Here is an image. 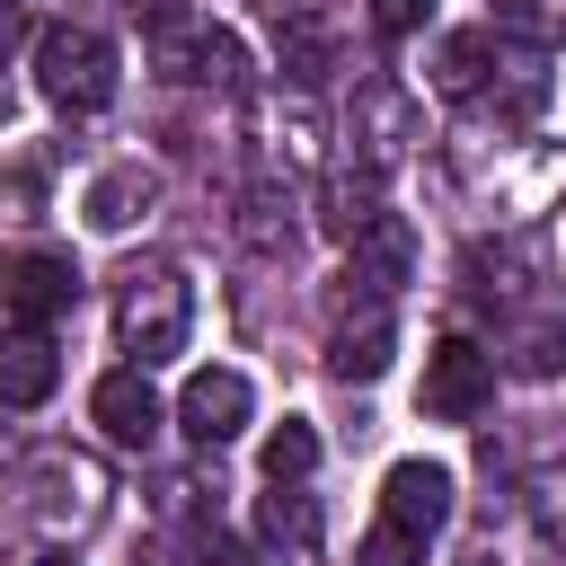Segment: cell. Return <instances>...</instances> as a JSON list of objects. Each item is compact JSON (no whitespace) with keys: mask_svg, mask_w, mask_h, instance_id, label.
<instances>
[{"mask_svg":"<svg viewBox=\"0 0 566 566\" xmlns=\"http://www.w3.org/2000/svg\"><path fill=\"white\" fill-rule=\"evenodd\" d=\"M495 35L548 53V44H566V0H495Z\"/></svg>","mask_w":566,"mask_h":566,"instance_id":"7402d4cb","label":"cell"},{"mask_svg":"<svg viewBox=\"0 0 566 566\" xmlns=\"http://www.w3.org/2000/svg\"><path fill=\"white\" fill-rule=\"evenodd\" d=\"M416 407H424L433 424H478V416L495 407V354H478L469 336H442V345L424 354V389H416Z\"/></svg>","mask_w":566,"mask_h":566,"instance_id":"3957f363","label":"cell"},{"mask_svg":"<svg viewBox=\"0 0 566 566\" xmlns=\"http://www.w3.org/2000/svg\"><path fill=\"white\" fill-rule=\"evenodd\" d=\"M380 522L424 548V539L451 522V469H442V460H398V469L380 478Z\"/></svg>","mask_w":566,"mask_h":566,"instance_id":"ba28073f","label":"cell"},{"mask_svg":"<svg viewBox=\"0 0 566 566\" xmlns=\"http://www.w3.org/2000/svg\"><path fill=\"white\" fill-rule=\"evenodd\" d=\"M248 416H256L248 371H195V380L177 389V424H186V442H195V451L239 442V433H248Z\"/></svg>","mask_w":566,"mask_h":566,"instance_id":"52a82bcc","label":"cell"},{"mask_svg":"<svg viewBox=\"0 0 566 566\" xmlns=\"http://www.w3.org/2000/svg\"><path fill=\"white\" fill-rule=\"evenodd\" d=\"M186 327H195V292H186V274H177L168 256H133V265L115 274V345L133 354V371L186 354Z\"/></svg>","mask_w":566,"mask_h":566,"instance_id":"6da1fadb","label":"cell"},{"mask_svg":"<svg viewBox=\"0 0 566 566\" xmlns=\"http://www.w3.org/2000/svg\"><path fill=\"white\" fill-rule=\"evenodd\" d=\"M407 265H416V230H407V212H380L354 248H345V301L363 292V310H389V292L407 283Z\"/></svg>","mask_w":566,"mask_h":566,"instance_id":"8992f818","label":"cell"},{"mask_svg":"<svg viewBox=\"0 0 566 566\" xmlns=\"http://www.w3.org/2000/svg\"><path fill=\"white\" fill-rule=\"evenodd\" d=\"M35 88L62 115H97L115 97V44L97 27H44L35 35Z\"/></svg>","mask_w":566,"mask_h":566,"instance_id":"7a4b0ae2","label":"cell"},{"mask_svg":"<svg viewBox=\"0 0 566 566\" xmlns=\"http://www.w3.org/2000/svg\"><path fill=\"white\" fill-rule=\"evenodd\" d=\"M133 18H142V53H150V71H159V80H195V44H203L212 18H195L186 0H133Z\"/></svg>","mask_w":566,"mask_h":566,"instance_id":"30bf717a","label":"cell"},{"mask_svg":"<svg viewBox=\"0 0 566 566\" xmlns=\"http://www.w3.org/2000/svg\"><path fill=\"white\" fill-rule=\"evenodd\" d=\"M9 44H18V9H0V62H9Z\"/></svg>","mask_w":566,"mask_h":566,"instance_id":"f1b7e54d","label":"cell"},{"mask_svg":"<svg viewBox=\"0 0 566 566\" xmlns=\"http://www.w3.org/2000/svg\"><path fill=\"white\" fill-rule=\"evenodd\" d=\"M557 354H566V318H522V327H513V371H522V380H548Z\"/></svg>","mask_w":566,"mask_h":566,"instance_id":"cb8c5ba5","label":"cell"},{"mask_svg":"<svg viewBox=\"0 0 566 566\" xmlns=\"http://www.w3.org/2000/svg\"><path fill=\"white\" fill-rule=\"evenodd\" d=\"M0 301H9L18 327H53V318L80 310V265H71L62 248H18V256L0 265Z\"/></svg>","mask_w":566,"mask_h":566,"instance_id":"5b68a950","label":"cell"},{"mask_svg":"<svg viewBox=\"0 0 566 566\" xmlns=\"http://www.w3.org/2000/svg\"><path fill=\"white\" fill-rule=\"evenodd\" d=\"M239 239H248L256 256H292V239H301L292 195H283V186H248V195H239Z\"/></svg>","mask_w":566,"mask_h":566,"instance_id":"d6986e66","label":"cell"},{"mask_svg":"<svg viewBox=\"0 0 566 566\" xmlns=\"http://www.w3.org/2000/svg\"><path fill=\"white\" fill-rule=\"evenodd\" d=\"M354 566H424V548H416L407 531H389V522H380V531L354 548Z\"/></svg>","mask_w":566,"mask_h":566,"instance_id":"d4e9b609","label":"cell"},{"mask_svg":"<svg viewBox=\"0 0 566 566\" xmlns=\"http://www.w3.org/2000/svg\"><path fill=\"white\" fill-rule=\"evenodd\" d=\"M203 566H265V557L239 548V539H221V531H203Z\"/></svg>","mask_w":566,"mask_h":566,"instance_id":"83f0119b","label":"cell"},{"mask_svg":"<svg viewBox=\"0 0 566 566\" xmlns=\"http://www.w3.org/2000/svg\"><path fill=\"white\" fill-rule=\"evenodd\" d=\"M0 9H27V0H0Z\"/></svg>","mask_w":566,"mask_h":566,"instance_id":"4dcf8cb0","label":"cell"},{"mask_svg":"<svg viewBox=\"0 0 566 566\" xmlns=\"http://www.w3.org/2000/svg\"><path fill=\"white\" fill-rule=\"evenodd\" d=\"M18 486H27V504H35L44 522H71V531H88V522L106 513V469H97L88 451H71V442L35 451Z\"/></svg>","mask_w":566,"mask_h":566,"instance_id":"277c9868","label":"cell"},{"mask_svg":"<svg viewBox=\"0 0 566 566\" xmlns=\"http://www.w3.org/2000/svg\"><path fill=\"white\" fill-rule=\"evenodd\" d=\"M150 203H159V177L133 159V168H106V177H88V195H80V221L115 239V230H133Z\"/></svg>","mask_w":566,"mask_h":566,"instance_id":"4fadbf2b","label":"cell"},{"mask_svg":"<svg viewBox=\"0 0 566 566\" xmlns=\"http://www.w3.org/2000/svg\"><path fill=\"white\" fill-rule=\"evenodd\" d=\"M389 354H398V318H389V310H363V318H345V327L327 336V371H336V380H380Z\"/></svg>","mask_w":566,"mask_h":566,"instance_id":"5bb4252c","label":"cell"},{"mask_svg":"<svg viewBox=\"0 0 566 566\" xmlns=\"http://www.w3.org/2000/svg\"><path fill=\"white\" fill-rule=\"evenodd\" d=\"M195 88H248V44L230 35V27H203V44H195Z\"/></svg>","mask_w":566,"mask_h":566,"instance_id":"603a6c76","label":"cell"},{"mask_svg":"<svg viewBox=\"0 0 566 566\" xmlns=\"http://www.w3.org/2000/svg\"><path fill=\"white\" fill-rule=\"evenodd\" d=\"M0 195H9V212L27 221V212L44 203V177H35V168H9V177H0Z\"/></svg>","mask_w":566,"mask_h":566,"instance_id":"484cf974","label":"cell"},{"mask_svg":"<svg viewBox=\"0 0 566 566\" xmlns=\"http://www.w3.org/2000/svg\"><path fill=\"white\" fill-rule=\"evenodd\" d=\"M460 274H469V292H478V301H504V310H513V301H522V274L539 283V239H495V248H469V265H460Z\"/></svg>","mask_w":566,"mask_h":566,"instance_id":"9a60e30c","label":"cell"},{"mask_svg":"<svg viewBox=\"0 0 566 566\" xmlns=\"http://www.w3.org/2000/svg\"><path fill=\"white\" fill-rule=\"evenodd\" d=\"M486 62H495V27H460V35H442V44H433V62H424V71H433V88H442V97H478V88H486Z\"/></svg>","mask_w":566,"mask_h":566,"instance_id":"e0dca14e","label":"cell"},{"mask_svg":"<svg viewBox=\"0 0 566 566\" xmlns=\"http://www.w3.org/2000/svg\"><path fill=\"white\" fill-rule=\"evenodd\" d=\"M256 539H265V548H292V557H310V548H318V504H310L301 486L256 495Z\"/></svg>","mask_w":566,"mask_h":566,"instance_id":"ffe728a7","label":"cell"},{"mask_svg":"<svg viewBox=\"0 0 566 566\" xmlns=\"http://www.w3.org/2000/svg\"><path fill=\"white\" fill-rule=\"evenodd\" d=\"M88 416H97V424H106V442H124V451H150V442H159V424H168V407H159L150 371H133V363L97 380Z\"/></svg>","mask_w":566,"mask_h":566,"instance_id":"9c48e42d","label":"cell"},{"mask_svg":"<svg viewBox=\"0 0 566 566\" xmlns=\"http://www.w3.org/2000/svg\"><path fill=\"white\" fill-rule=\"evenodd\" d=\"M256 460H265V486H301V478L318 469V433H310L301 416H283V424L265 433V451H256Z\"/></svg>","mask_w":566,"mask_h":566,"instance_id":"44dd1931","label":"cell"},{"mask_svg":"<svg viewBox=\"0 0 566 566\" xmlns=\"http://www.w3.org/2000/svg\"><path fill=\"white\" fill-rule=\"evenodd\" d=\"M53 380H62L53 336H44V327H9V336H0V407H44Z\"/></svg>","mask_w":566,"mask_h":566,"instance_id":"7c38bea8","label":"cell"},{"mask_svg":"<svg viewBox=\"0 0 566 566\" xmlns=\"http://www.w3.org/2000/svg\"><path fill=\"white\" fill-rule=\"evenodd\" d=\"M371 18H380V35H416L424 27V0H371Z\"/></svg>","mask_w":566,"mask_h":566,"instance_id":"4316f807","label":"cell"},{"mask_svg":"<svg viewBox=\"0 0 566 566\" xmlns=\"http://www.w3.org/2000/svg\"><path fill=\"white\" fill-rule=\"evenodd\" d=\"M35 566H71V548H44V557H35Z\"/></svg>","mask_w":566,"mask_h":566,"instance_id":"f546056e","label":"cell"},{"mask_svg":"<svg viewBox=\"0 0 566 566\" xmlns=\"http://www.w3.org/2000/svg\"><path fill=\"white\" fill-rule=\"evenodd\" d=\"M318 203H327V212H318V221H327V239H345V248H354V239L380 221V168H336Z\"/></svg>","mask_w":566,"mask_h":566,"instance_id":"ac0fdd59","label":"cell"},{"mask_svg":"<svg viewBox=\"0 0 566 566\" xmlns=\"http://www.w3.org/2000/svg\"><path fill=\"white\" fill-rule=\"evenodd\" d=\"M354 142H363V168H380V159H398L407 142H416V106H407V88L398 80H363L354 88Z\"/></svg>","mask_w":566,"mask_h":566,"instance_id":"8fae6325","label":"cell"},{"mask_svg":"<svg viewBox=\"0 0 566 566\" xmlns=\"http://www.w3.org/2000/svg\"><path fill=\"white\" fill-rule=\"evenodd\" d=\"M274 53H283V80H292V88H318V80L336 71V35H327V18H310V9H292V18L274 27Z\"/></svg>","mask_w":566,"mask_h":566,"instance_id":"2e32d148","label":"cell"}]
</instances>
